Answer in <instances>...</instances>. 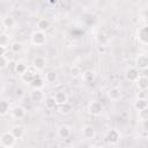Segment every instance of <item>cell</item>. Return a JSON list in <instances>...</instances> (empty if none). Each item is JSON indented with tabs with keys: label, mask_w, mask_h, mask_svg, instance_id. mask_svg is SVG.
I'll use <instances>...</instances> for the list:
<instances>
[{
	"label": "cell",
	"mask_w": 148,
	"mask_h": 148,
	"mask_svg": "<svg viewBox=\"0 0 148 148\" xmlns=\"http://www.w3.org/2000/svg\"><path fill=\"white\" fill-rule=\"evenodd\" d=\"M30 42L35 46H43V45L46 44L47 38H46L45 32H42L39 30H36V31H34L30 35Z\"/></svg>",
	"instance_id": "obj_1"
},
{
	"label": "cell",
	"mask_w": 148,
	"mask_h": 148,
	"mask_svg": "<svg viewBox=\"0 0 148 148\" xmlns=\"http://www.w3.org/2000/svg\"><path fill=\"white\" fill-rule=\"evenodd\" d=\"M0 145L5 148H13L16 145V139L13 136V134L8 132H3L0 136Z\"/></svg>",
	"instance_id": "obj_2"
},
{
	"label": "cell",
	"mask_w": 148,
	"mask_h": 148,
	"mask_svg": "<svg viewBox=\"0 0 148 148\" xmlns=\"http://www.w3.org/2000/svg\"><path fill=\"white\" fill-rule=\"evenodd\" d=\"M124 75H125L126 81H128L131 83H136V81L141 76L140 75V71L136 67H128V68H126Z\"/></svg>",
	"instance_id": "obj_3"
},
{
	"label": "cell",
	"mask_w": 148,
	"mask_h": 148,
	"mask_svg": "<svg viewBox=\"0 0 148 148\" xmlns=\"http://www.w3.org/2000/svg\"><path fill=\"white\" fill-rule=\"evenodd\" d=\"M105 140L109 145L111 146H116L118 145V142L120 141V133L116 130V128H111L106 132L105 134Z\"/></svg>",
	"instance_id": "obj_4"
},
{
	"label": "cell",
	"mask_w": 148,
	"mask_h": 148,
	"mask_svg": "<svg viewBox=\"0 0 148 148\" xmlns=\"http://www.w3.org/2000/svg\"><path fill=\"white\" fill-rule=\"evenodd\" d=\"M31 66L35 71L37 72H42L46 68L47 66V60L45 57H42V56H38V57H35L32 59V62H31Z\"/></svg>",
	"instance_id": "obj_5"
},
{
	"label": "cell",
	"mask_w": 148,
	"mask_h": 148,
	"mask_svg": "<svg viewBox=\"0 0 148 148\" xmlns=\"http://www.w3.org/2000/svg\"><path fill=\"white\" fill-rule=\"evenodd\" d=\"M103 111V105L98 101H91L88 104V113L91 116H99Z\"/></svg>",
	"instance_id": "obj_6"
},
{
	"label": "cell",
	"mask_w": 148,
	"mask_h": 148,
	"mask_svg": "<svg viewBox=\"0 0 148 148\" xmlns=\"http://www.w3.org/2000/svg\"><path fill=\"white\" fill-rule=\"evenodd\" d=\"M134 65L140 71L147 68L148 67V56L147 54H142V53L138 54L136 58H135V60H134Z\"/></svg>",
	"instance_id": "obj_7"
},
{
	"label": "cell",
	"mask_w": 148,
	"mask_h": 148,
	"mask_svg": "<svg viewBox=\"0 0 148 148\" xmlns=\"http://www.w3.org/2000/svg\"><path fill=\"white\" fill-rule=\"evenodd\" d=\"M82 135L86 140H91L96 136V128L92 125H84L82 127Z\"/></svg>",
	"instance_id": "obj_8"
},
{
	"label": "cell",
	"mask_w": 148,
	"mask_h": 148,
	"mask_svg": "<svg viewBox=\"0 0 148 148\" xmlns=\"http://www.w3.org/2000/svg\"><path fill=\"white\" fill-rule=\"evenodd\" d=\"M10 113H12V117L15 119H23L27 114V111L22 105H15L10 110Z\"/></svg>",
	"instance_id": "obj_9"
},
{
	"label": "cell",
	"mask_w": 148,
	"mask_h": 148,
	"mask_svg": "<svg viewBox=\"0 0 148 148\" xmlns=\"http://www.w3.org/2000/svg\"><path fill=\"white\" fill-rule=\"evenodd\" d=\"M71 127L69 126H67V125H61V126H59L58 127V130H57V135L60 138V139H64V140H66V139H68L69 136H71Z\"/></svg>",
	"instance_id": "obj_10"
},
{
	"label": "cell",
	"mask_w": 148,
	"mask_h": 148,
	"mask_svg": "<svg viewBox=\"0 0 148 148\" xmlns=\"http://www.w3.org/2000/svg\"><path fill=\"white\" fill-rule=\"evenodd\" d=\"M53 97H54V99H56V102H57L58 105L68 103V95H67L65 91H62V90L56 91L54 95H53Z\"/></svg>",
	"instance_id": "obj_11"
},
{
	"label": "cell",
	"mask_w": 148,
	"mask_h": 148,
	"mask_svg": "<svg viewBox=\"0 0 148 148\" xmlns=\"http://www.w3.org/2000/svg\"><path fill=\"white\" fill-rule=\"evenodd\" d=\"M136 37H138L139 42H141L143 44H148V25L140 28L136 32Z\"/></svg>",
	"instance_id": "obj_12"
},
{
	"label": "cell",
	"mask_w": 148,
	"mask_h": 148,
	"mask_svg": "<svg viewBox=\"0 0 148 148\" xmlns=\"http://www.w3.org/2000/svg\"><path fill=\"white\" fill-rule=\"evenodd\" d=\"M108 98L110 101H112V102L119 101L121 98V91H120V89L117 88V87H113V88L109 89V91H108Z\"/></svg>",
	"instance_id": "obj_13"
},
{
	"label": "cell",
	"mask_w": 148,
	"mask_h": 148,
	"mask_svg": "<svg viewBox=\"0 0 148 148\" xmlns=\"http://www.w3.org/2000/svg\"><path fill=\"white\" fill-rule=\"evenodd\" d=\"M9 132L13 134V136H14L16 140H18V139H22L23 135H24V127H23L22 125H14V126L9 130Z\"/></svg>",
	"instance_id": "obj_14"
},
{
	"label": "cell",
	"mask_w": 148,
	"mask_h": 148,
	"mask_svg": "<svg viewBox=\"0 0 148 148\" xmlns=\"http://www.w3.org/2000/svg\"><path fill=\"white\" fill-rule=\"evenodd\" d=\"M30 99L35 103L44 101L45 98H44V94H43L42 89H32L31 92H30Z\"/></svg>",
	"instance_id": "obj_15"
},
{
	"label": "cell",
	"mask_w": 148,
	"mask_h": 148,
	"mask_svg": "<svg viewBox=\"0 0 148 148\" xmlns=\"http://www.w3.org/2000/svg\"><path fill=\"white\" fill-rule=\"evenodd\" d=\"M51 28V22L47 18H39L37 21V30L42 32H46Z\"/></svg>",
	"instance_id": "obj_16"
},
{
	"label": "cell",
	"mask_w": 148,
	"mask_h": 148,
	"mask_svg": "<svg viewBox=\"0 0 148 148\" xmlns=\"http://www.w3.org/2000/svg\"><path fill=\"white\" fill-rule=\"evenodd\" d=\"M36 76H37V74H36V72H35V71L28 69V72H25L23 75H21V76H20V79H21V81H22V82H24V83H27V84H30V83H31V81H32Z\"/></svg>",
	"instance_id": "obj_17"
},
{
	"label": "cell",
	"mask_w": 148,
	"mask_h": 148,
	"mask_svg": "<svg viewBox=\"0 0 148 148\" xmlns=\"http://www.w3.org/2000/svg\"><path fill=\"white\" fill-rule=\"evenodd\" d=\"M1 24L5 29H12L15 27V18L10 15H6L1 20Z\"/></svg>",
	"instance_id": "obj_18"
},
{
	"label": "cell",
	"mask_w": 148,
	"mask_h": 148,
	"mask_svg": "<svg viewBox=\"0 0 148 148\" xmlns=\"http://www.w3.org/2000/svg\"><path fill=\"white\" fill-rule=\"evenodd\" d=\"M44 84H45V80L40 76V75H38L37 74V76L31 81V83L29 84L32 89H42L43 87H44Z\"/></svg>",
	"instance_id": "obj_19"
},
{
	"label": "cell",
	"mask_w": 148,
	"mask_h": 148,
	"mask_svg": "<svg viewBox=\"0 0 148 148\" xmlns=\"http://www.w3.org/2000/svg\"><path fill=\"white\" fill-rule=\"evenodd\" d=\"M10 37L9 35H7L5 31H1L0 34V47H6V49H9L10 46Z\"/></svg>",
	"instance_id": "obj_20"
},
{
	"label": "cell",
	"mask_w": 148,
	"mask_h": 148,
	"mask_svg": "<svg viewBox=\"0 0 148 148\" xmlns=\"http://www.w3.org/2000/svg\"><path fill=\"white\" fill-rule=\"evenodd\" d=\"M133 108H134L136 111H141V110L148 108V102L146 101V98H145V99H142V98H136V99L134 101V103H133Z\"/></svg>",
	"instance_id": "obj_21"
},
{
	"label": "cell",
	"mask_w": 148,
	"mask_h": 148,
	"mask_svg": "<svg viewBox=\"0 0 148 148\" xmlns=\"http://www.w3.org/2000/svg\"><path fill=\"white\" fill-rule=\"evenodd\" d=\"M28 65L24 62V61H17V64H16V67H15V71H14V73H16L17 75H23L25 72H28Z\"/></svg>",
	"instance_id": "obj_22"
},
{
	"label": "cell",
	"mask_w": 148,
	"mask_h": 148,
	"mask_svg": "<svg viewBox=\"0 0 148 148\" xmlns=\"http://www.w3.org/2000/svg\"><path fill=\"white\" fill-rule=\"evenodd\" d=\"M44 104H45V108H46L47 110H54V109L58 108V104H57V102H56V99H54L53 96L46 97V98L44 99Z\"/></svg>",
	"instance_id": "obj_23"
},
{
	"label": "cell",
	"mask_w": 148,
	"mask_h": 148,
	"mask_svg": "<svg viewBox=\"0 0 148 148\" xmlns=\"http://www.w3.org/2000/svg\"><path fill=\"white\" fill-rule=\"evenodd\" d=\"M135 84H136V87H138L141 91H145V90L148 89V79H147V77H143V76H140Z\"/></svg>",
	"instance_id": "obj_24"
},
{
	"label": "cell",
	"mask_w": 148,
	"mask_h": 148,
	"mask_svg": "<svg viewBox=\"0 0 148 148\" xmlns=\"http://www.w3.org/2000/svg\"><path fill=\"white\" fill-rule=\"evenodd\" d=\"M10 110H12V109L9 108V103H8L7 101H5V99L1 101V105H0V116H1V117L7 116Z\"/></svg>",
	"instance_id": "obj_25"
},
{
	"label": "cell",
	"mask_w": 148,
	"mask_h": 148,
	"mask_svg": "<svg viewBox=\"0 0 148 148\" xmlns=\"http://www.w3.org/2000/svg\"><path fill=\"white\" fill-rule=\"evenodd\" d=\"M57 79H58V74L54 71H49L45 74V82H47V83H54L57 81Z\"/></svg>",
	"instance_id": "obj_26"
},
{
	"label": "cell",
	"mask_w": 148,
	"mask_h": 148,
	"mask_svg": "<svg viewBox=\"0 0 148 148\" xmlns=\"http://www.w3.org/2000/svg\"><path fill=\"white\" fill-rule=\"evenodd\" d=\"M58 112L60 114H68L71 111H72V105L69 103H66V104H61V105H58L57 108Z\"/></svg>",
	"instance_id": "obj_27"
},
{
	"label": "cell",
	"mask_w": 148,
	"mask_h": 148,
	"mask_svg": "<svg viewBox=\"0 0 148 148\" xmlns=\"http://www.w3.org/2000/svg\"><path fill=\"white\" fill-rule=\"evenodd\" d=\"M138 121H140V123L148 121V108L143 109L141 111H138Z\"/></svg>",
	"instance_id": "obj_28"
},
{
	"label": "cell",
	"mask_w": 148,
	"mask_h": 148,
	"mask_svg": "<svg viewBox=\"0 0 148 148\" xmlns=\"http://www.w3.org/2000/svg\"><path fill=\"white\" fill-rule=\"evenodd\" d=\"M22 43L20 42H12L10 46H9V50L12 53H20L22 51Z\"/></svg>",
	"instance_id": "obj_29"
},
{
	"label": "cell",
	"mask_w": 148,
	"mask_h": 148,
	"mask_svg": "<svg viewBox=\"0 0 148 148\" xmlns=\"http://www.w3.org/2000/svg\"><path fill=\"white\" fill-rule=\"evenodd\" d=\"M81 69H80V67L79 66H76V65H73L71 68H69V75L72 76V77H74V79H77L79 76H81Z\"/></svg>",
	"instance_id": "obj_30"
},
{
	"label": "cell",
	"mask_w": 148,
	"mask_h": 148,
	"mask_svg": "<svg viewBox=\"0 0 148 148\" xmlns=\"http://www.w3.org/2000/svg\"><path fill=\"white\" fill-rule=\"evenodd\" d=\"M82 77H83V80H84L86 82H91V81L95 79V72H94V71H90V69H88V71L83 72V75H82Z\"/></svg>",
	"instance_id": "obj_31"
},
{
	"label": "cell",
	"mask_w": 148,
	"mask_h": 148,
	"mask_svg": "<svg viewBox=\"0 0 148 148\" xmlns=\"http://www.w3.org/2000/svg\"><path fill=\"white\" fill-rule=\"evenodd\" d=\"M9 61H10V60H9L8 58H6L5 56L0 57V68H1V69H6V68H8Z\"/></svg>",
	"instance_id": "obj_32"
},
{
	"label": "cell",
	"mask_w": 148,
	"mask_h": 148,
	"mask_svg": "<svg viewBox=\"0 0 148 148\" xmlns=\"http://www.w3.org/2000/svg\"><path fill=\"white\" fill-rule=\"evenodd\" d=\"M96 50H97V52H98L99 54L104 56V54H106V52H108V46H106L105 44L101 43V44H99V45L96 47Z\"/></svg>",
	"instance_id": "obj_33"
},
{
	"label": "cell",
	"mask_w": 148,
	"mask_h": 148,
	"mask_svg": "<svg viewBox=\"0 0 148 148\" xmlns=\"http://www.w3.org/2000/svg\"><path fill=\"white\" fill-rule=\"evenodd\" d=\"M24 95V90L22 88H16L15 89V97L16 98H21Z\"/></svg>",
	"instance_id": "obj_34"
},
{
	"label": "cell",
	"mask_w": 148,
	"mask_h": 148,
	"mask_svg": "<svg viewBox=\"0 0 148 148\" xmlns=\"http://www.w3.org/2000/svg\"><path fill=\"white\" fill-rule=\"evenodd\" d=\"M16 64H17V61L10 60V61H9V65H8V69L14 72V71H15V67H16Z\"/></svg>",
	"instance_id": "obj_35"
},
{
	"label": "cell",
	"mask_w": 148,
	"mask_h": 148,
	"mask_svg": "<svg viewBox=\"0 0 148 148\" xmlns=\"http://www.w3.org/2000/svg\"><path fill=\"white\" fill-rule=\"evenodd\" d=\"M140 75L143 76V77H147V79H148V67L145 68V69H142V71H140Z\"/></svg>",
	"instance_id": "obj_36"
},
{
	"label": "cell",
	"mask_w": 148,
	"mask_h": 148,
	"mask_svg": "<svg viewBox=\"0 0 148 148\" xmlns=\"http://www.w3.org/2000/svg\"><path fill=\"white\" fill-rule=\"evenodd\" d=\"M138 98L145 99V94H143V91H140V94H138Z\"/></svg>",
	"instance_id": "obj_37"
},
{
	"label": "cell",
	"mask_w": 148,
	"mask_h": 148,
	"mask_svg": "<svg viewBox=\"0 0 148 148\" xmlns=\"http://www.w3.org/2000/svg\"><path fill=\"white\" fill-rule=\"evenodd\" d=\"M143 126H145V130H147V131H148V121L143 123Z\"/></svg>",
	"instance_id": "obj_38"
},
{
	"label": "cell",
	"mask_w": 148,
	"mask_h": 148,
	"mask_svg": "<svg viewBox=\"0 0 148 148\" xmlns=\"http://www.w3.org/2000/svg\"><path fill=\"white\" fill-rule=\"evenodd\" d=\"M89 148H102L101 146H97V145H92V146H90Z\"/></svg>",
	"instance_id": "obj_39"
},
{
	"label": "cell",
	"mask_w": 148,
	"mask_h": 148,
	"mask_svg": "<svg viewBox=\"0 0 148 148\" xmlns=\"http://www.w3.org/2000/svg\"><path fill=\"white\" fill-rule=\"evenodd\" d=\"M13 148H20V147H17V146H16V145H15V146H14V147H13Z\"/></svg>",
	"instance_id": "obj_40"
},
{
	"label": "cell",
	"mask_w": 148,
	"mask_h": 148,
	"mask_svg": "<svg viewBox=\"0 0 148 148\" xmlns=\"http://www.w3.org/2000/svg\"><path fill=\"white\" fill-rule=\"evenodd\" d=\"M1 148H5V147H1Z\"/></svg>",
	"instance_id": "obj_41"
}]
</instances>
